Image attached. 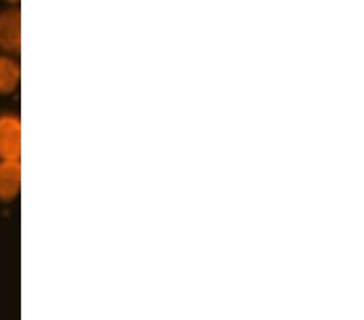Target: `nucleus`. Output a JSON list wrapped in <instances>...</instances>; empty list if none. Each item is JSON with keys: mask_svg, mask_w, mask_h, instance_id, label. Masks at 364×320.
I'll return each instance as SVG.
<instances>
[{"mask_svg": "<svg viewBox=\"0 0 364 320\" xmlns=\"http://www.w3.org/2000/svg\"><path fill=\"white\" fill-rule=\"evenodd\" d=\"M21 121L15 115H0V157L20 162Z\"/></svg>", "mask_w": 364, "mask_h": 320, "instance_id": "obj_1", "label": "nucleus"}, {"mask_svg": "<svg viewBox=\"0 0 364 320\" xmlns=\"http://www.w3.org/2000/svg\"><path fill=\"white\" fill-rule=\"evenodd\" d=\"M20 83V67L9 57H0V94L15 91Z\"/></svg>", "mask_w": 364, "mask_h": 320, "instance_id": "obj_4", "label": "nucleus"}, {"mask_svg": "<svg viewBox=\"0 0 364 320\" xmlns=\"http://www.w3.org/2000/svg\"><path fill=\"white\" fill-rule=\"evenodd\" d=\"M21 188V165L15 160L0 162V199L11 201Z\"/></svg>", "mask_w": 364, "mask_h": 320, "instance_id": "obj_3", "label": "nucleus"}, {"mask_svg": "<svg viewBox=\"0 0 364 320\" xmlns=\"http://www.w3.org/2000/svg\"><path fill=\"white\" fill-rule=\"evenodd\" d=\"M21 45V15L20 10H7L0 15V48L18 50Z\"/></svg>", "mask_w": 364, "mask_h": 320, "instance_id": "obj_2", "label": "nucleus"}]
</instances>
